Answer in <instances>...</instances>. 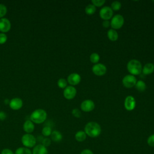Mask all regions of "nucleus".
<instances>
[{
    "label": "nucleus",
    "mask_w": 154,
    "mask_h": 154,
    "mask_svg": "<svg viewBox=\"0 0 154 154\" xmlns=\"http://www.w3.org/2000/svg\"><path fill=\"white\" fill-rule=\"evenodd\" d=\"M21 141L24 147L32 148L35 146L37 139L31 134H25L22 137Z\"/></svg>",
    "instance_id": "4"
},
{
    "label": "nucleus",
    "mask_w": 154,
    "mask_h": 154,
    "mask_svg": "<svg viewBox=\"0 0 154 154\" xmlns=\"http://www.w3.org/2000/svg\"><path fill=\"white\" fill-rule=\"evenodd\" d=\"M76 94V89L72 85L67 86L63 91L64 97L68 100L73 99Z\"/></svg>",
    "instance_id": "9"
},
{
    "label": "nucleus",
    "mask_w": 154,
    "mask_h": 154,
    "mask_svg": "<svg viewBox=\"0 0 154 154\" xmlns=\"http://www.w3.org/2000/svg\"><path fill=\"white\" fill-rule=\"evenodd\" d=\"M47 117V113L43 109H37L30 115V120L34 123L40 124L43 123Z\"/></svg>",
    "instance_id": "3"
},
{
    "label": "nucleus",
    "mask_w": 154,
    "mask_h": 154,
    "mask_svg": "<svg viewBox=\"0 0 154 154\" xmlns=\"http://www.w3.org/2000/svg\"><path fill=\"white\" fill-rule=\"evenodd\" d=\"M80 154H94V153H93V152H92V150H91L90 149H85L82 150L81 152V153H80Z\"/></svg>",
    "instance_id": "35"
},
{
    "label": "nucleus",
    "mask_w": 154,
    "mask_h": 154,
    "mask_svg": "<svg viewBox=\"0 0 154 154\" xmlns=\"http://www.w3.org/2000/svg\"><path fill=\"white\" fill-rule=\"evenodd\" d=\"M95 104L91 99H86L82 101L81 104V109L84 112H90L94 109Z\"/></svg>",
    "instance_id": "11"
},
{
    "label": "nucleus",
    "mask_w": 154,
    "mask_h": 154,
    "mask_svg": "<svg viewBox=\"0 0 154 154\" xmlns=\"http://www.w3.org/2000/svg\"><path fill=\"white\" fill-rule=\"evenodd\" d=\"M23 105V101L19 97L13 98L10 100L9 106L13 110H18L22 108Z\"/></svg>",
    "instance_id": "14"
},
{
    "label": "nucleus",
    "mask_w": 154,
    "mask_h": 154,
    "mask_svg": "<svg viewBox=\"0 0 154 154\" xmlns=\"http://www.w3.org/2000/svg\"><path fill=\"white\" fill-rule=\"evenodd\" d=\"M7 114L4 111H0V120H4L6 119Z\"/></svg>",
    "instance_id": "37"
},
{
    "label": "nucleus",
    "mask_w": 154,
    "mask_h": 154,
    "mask_svg": "<svg viewBox=\"0 0 154 154\" xmlns=\"http://www.w3.org/2000/svg\"><path fill=\"white\" fill-rule=\"evenodd\" d=\"M101 127L96 122H90L87 123L84 127V132L86 135L91 138H96L101 133Z\"/></svg>",
    "instance_id": "1"
},
{
    "label": "nucleus",
    "mask_w": 154,
    "mask_h": 154,
    "mask_svg": "<svg viewBox=\"0 0 154 154\" xmlns=\"http://www.w3.org/2000/svg\"><path fill=\"white\" fill-rule=\"evenodd\" d=\"M99 16L103 20H109L112 17L113 11L110 7L105 6L100 10Z\"/></svg>",
    "instance_id": "6"
},
{
    "label": "nucleus",
    "mask_w": 154,
    "mask_h": 154,
    "mask_svg": "<svg viewBox=\"0 0 154 154\" xmlns=\"http://www.w3.org/2000/svg\"><path fill=\"white\" fill-rule=\"evenodd\" d=\"M1 154H14V153L11 149L5 148V149H4L2 150Z\"/></svg>",
    "instance_id": "34"
},
{
    "label": "nucleus",
    "mask_w": 154,
    "mask_h": 154,
    "mask_svg": "<svg viewBox=\"0 0 154 154\" xmlns=\"http://www.w3.org/2000/svg\"><path fill=\"white\" fill-rule=\"evenodd\" d=\"M111 8L112 10V11H119L122 8V4L117 1H114L111 3Z\"/></svg>",
    "instance_id": "26"
},
{
    "label": "nucleus",
    "mask_w": 154,
    "mask_h": 154,
    "mask_svg": "<svg viewBox=\"0 0 154 154\" xmlns=\"http://www.w3.org/2000/svg\"><path fill=\"white\" fill-rule=\"evenodd\" d=\"M147 143L149 146L154 147V134L150 135L148 137L147 140Z\"/></svg>",
    "instance_id": "31"
},
{
    "label": "nucleus",
    "mask_w": 154,
    "mask_h": 154,
    "mask_svg": "<svg viewBox=\"0 0 154 154\" xmlns=\"http://www.w3.org/2000/svg\"><path fill=\"white\" fill-rule=\"evenodd\" d=\"M93 73L97 76H102L106 72V67L101 63H97L92 67Z\"/></svg>",
    "instance_id": "8"
},
{
    "label": "nucleus",
    "mask_w": 154,
    "mask_h": 154,
    "mask_svg": "<svg viewBox=\"0 0 154 154\" xmlns=\"http://www.w3.org/2000/svg\"><path fill=\"white\" fill-rule=\"evenodd\" d=\"M75 140L78 142H82L85 140L87 135L84 131H79L75 135Z\"/></svg>",
    "instance_id": "20"
},
{
    "label": "nucleus",
    "mask_w": 154,
    "mask_h": 154,
    "mask_svg": "<svg viewBox=\"0 0 154 154\" xmlns=\"http://www.w3.org/2000/svg\"><path fill=\"white\" fill-rule=\"evenodd\" d=\"M154 72V64L151 63H148L146 64L142 69V73L144 75H147L152 74Z\"/></svg>",
    "instance_id": "17"
},
{
    "label": "nucleus",
    "mask_w": 154,
    "mask_h": 154,
    "mask_svg": "<svg viewBox=\"0 0 154 154\" xmlns=\"http://www.w3.org/2000/svg\"><path fill=\"white\" fill-rule=\"evenodd\" d=\"M14 154H32V152L29 148L20 147L16 150Z\"/></svg>",
    "instance_id": "22"
},
{
    "label": "nucleus",
    "mask_w": 154,
    "mask_h": 154,
    "mask_svg": "<svg viewBox=\"0 0 154 154\" xmlns=\"http://www.w3.org/2000/svg\"><path fill=\"white\" fill-rule=\"evenodd\" d=\"M81 80V76L77 73H72L67 76V81L72 86L78 85Z\"/></svg>",
    "instance_id": "12"
},
{
    "label": "nucleus",
    "mask_w": 154,
    "mask_h": 154,
    "mask_svg": "<svg viewBox=\"0 0 154 154\" xmlns=\"http://www.w3.org/2000/svg\"><path fill=\"white\" fill-rule=\"evenodd\" d=\"M124 17L122 15L118 14H116L111 18V20L110 22L111 26L113 29H119L122 27L124 24Z\"/></svg>",
    "instance_id": "5"
},
{
    "label": "nucleus",
    "mask_w": 154,
    "mask_h": 154,
    "mask_svg": "<svg viewBox=\"0 0 154 154\" xmlns=\"http://www.w3.org/2000/svg\"><path fill=\"white\" fill-rule=\"evenodd\" d=\"M10 28L11 22L7 18L2 17L0 19V31L1 32H7L10 29Z\"/></svg>",
    "instance_id": "13"
},
{
    "label": "nucleus",
    "mask_w": 154,
    "mask_h": 154,
    "mask_svg": "<svg viewBox=\"0 0 154 154\" xmlns=\"http://www.w3.org/2000/svg\"><path fill=\"white\" fill-rule=\"evenodd\" d=\"M137 81L135 76L130 74L127 75L123 77L122 79V84L126 88H131L135 85Z\"/></svg>",
    "instance_id": "7"
},
{
    "label": "nucleus",
    "mask_w": 154,
    "mask_h": 154,
    "mask_svg": "<svg viewBox=\"0 0 154 154\" xmlns=\"http://www.w3.org/2000/svg\"><path fill=\"white\" fill-rule=\"evenodd\" d=\"M72 115L76 118H79L81 116V111L78 108H74L72 111Z\"/></svg>",
    "instance_id": "32"
},
{
    "label": "nucleus",
    "mask_w": 154,
    "mask_h": 154,
    "mask_svg": "<svg viewBox=\"0 0 154 154\" xmlns=\"http://www.w3.org/2000/svg\"><path fill=\"white\" fill-rule=\"evenodd\" d=\"M102 26L105 28H108L109 26H111L109 20H103L102 22Z\"/></svg>",
    "instance_id": "36"
},
{
    "label": "nucleus",
    "mask_w": 154,
    "mask_h": 154,
    "mask_svg": "<svg viewBox=\"0 0 154 154\" xmlns=\"http://www.w3.org/2000/svg\"><path fill=\"white\" fill-rule=\"evenodd\" d=\"M124 106L127 111H132L136 106V101L132 96H128L124 102Z\"/></svg>",
    "instance_id": "10"
},
{
    "label": "nucleus",
    "mask_w": 154,
    "mask_h": 154,
    "mask_svg": "<svg viewBox=\"0 0 154 154\" xmlns=\"http://www.w3.org/2000/svg\"><path fill=\"white\" fill-rule=\"evenodd\" d=\"M41 144L46 147H49L51 144V140L50 138H49L48 137H45L42 139Z\"/></svg>",
    "instance_id": "30"
},
{
    "label": "nucleus",
    "mask_w": 154,
    "mask_h": 154,
    "mask_svg": "<svg viewBox=\"0 0 154 154\" xmlns=\"http://www.w3.org/2000/svg\"><path fill=\"white\" fill-rule=\"evenodd\" d=\"M135 87L136 89L140 92H143V91H145V90L146 89V84L142 80H139V81H137Z\"/></svg>",
    "instance_id": "21"
},
{
    "label": "nucleus",
    "mask_w": 154,
    "mask_h": 154,
    "mask_svg": "<svg viewBox=\"0 0 154 154\" xmlns=\"http://www.w3.org/2000/svg\"><path fill=\"white\" fill-rule=\"evenodd\" d=\"M7 40V36L5 33L0 32V44H4Z\"/></svg>",
    "instance_id": "33"
},
{
    "label": "nucleus",
    "mask_w": 154,
    "mask_h": 154,
    "mask_svg": "<svg viewBox=\"0 0 154 154\" xmlns=\"http://www.w3.org/2000/svg\"><path fill=\"white\" fill-rule=\"evenodd\" d=\"M32 154H48V151L47 147L42 144H39L34 147Z\"/></svg>",
    "instance_id": "16"
},
{
    "label": "nucleus",
    "mask_w": 154,
    "mask_h": 154,
    "mask_svg": "<svg viewBox=\"0 0 154 154\" xmlns=\"http://www.w3.org/2000/svg\"><path fill=\"white\" fill-rule=\"evenodd\" d=\"M52 131L51 128L49 126H45L43 128L42 130V134L43 136L48 137L49 136H51V133H52Z\"/></svg>",
    "instance_id": "24"
},
{
    "label": "nucleus",
    "mask_w": 154,
    "mask_h": 154,
    "mask_svg": "<svg viewBox=\"0 0 154 154\" xmlns=\"http://www.w3.org/2000/svg\"><path fill=\"white\" fill-rule=\"evenodd\" d=\"M107 37L109 40L112 42H115L118 39L119 34L116 30L113 29H109L107 31Z\"/></svg>",
    "instance_id": "19"
},
{
    "label": "nucleus",
    "mask_w": 154,
    "mask_h": 154,
    "mask_svg": "<svg viewBox=\"0 0 154 154\" xmlns=\"http://www.w3.org/2000/svg\"><path fill=\"white\" fill-rule=\"evenodd\" d=\"M100 60V56L97 53H92L90 56V60L93 64H97Z\"/></svg>",
    "instance_id": "25"
},
{
    "label": "nucleus",
    "mask_w": 154,
    "mask_h": 154,
    "mask_svg": "<svg viewBox=\"0 0 154 154\" xmlns=\"http://www.w3.org/2000/svg\"><path fill=\"white\" fill-rule=\"evenodd\" d=\"M7 9L5 5L0 4V19L2 18L7 13Z\"/></svg>",
    "instance_id": "28"
},
{
    "label": "nucleus",
    "mask_w": 154,
    "mask_h": 154,
    "mask_svg": "<svg viewBox=\"0 0 154 154\" xmlns=\"http://www.w3.org/2000/svg\"><path fill=\"white\" fill-rule=\"evenodd\" d=\"M96 11V7L93 5L92 4H88L86 6L85 8V12L88 15H92Z\"/></svg>",
    "instance_id": "23"
},
{
    "label": "nucleus",
    "mask_w": 154,
    "mask_h": 154,
    "mask_svg": "<svg viewBox=\"0 0 154 154\" xmlns=\"http://www.w3.org/2000/svg\"><path fill=\"white\" fill-rule=\"evenodd\" d=\"M91 3L96 7H99L102 6L105 3V0H92Z\"/></svg>",
    "instance_id": "29"
},
{
    "label": "nucleus",
    "mask_w": 154,
    "mask_h": 154,
    "mask_svg": "<svg viewBox=\"0 0 154 154\" xmlns=\"http://www.w3.org/2000/svg\"><path fill=\"white\" fill-rule=\"evenodd\" d=\"M34 128H35L34 124L30 120H26L23 125V129L26 132V134L32 133L34 131Z\"/></svg>",
    "instance_id": "15"
},
{
    "label": "nucleus",
    "mask_w": 154,
    "mask_h": 154,
    "mask_svg": "<svg viewBox=\"0 0 154 154\" xmlns=\"http://www.w3.org/2000/svg\"><path fill=\"white\" fill-rule=\"evenodd\" d=\"M142 64L137 60H131L127 64V70L132 75H140L142 72Z\"/></svg>",
    "instance_id": "2"
},
{
    "label": "nucleus",
    "mask_w": 154,
    "mask_h": 154,
    "mask_svg": "<svg viewBox=\"0 0 154 154\" xmlns=\"http://www.w3.org/2000/svg\"><path fill=\"white\" fill-rule=\"evenodd\" d=\"M58 86L61 88H65L67 86V81L64 78H60L57 81Z\"/></svg>",
    "instance_id": "27"
},
{
    "label": "nucleus",
    "mask_w": 154,
    "mask_h": 154,
    "mask_svg": "<svg viewBox=\"0 0 154 154\" xmlns=\"http://www.w3.org/2000/svg\"><path fill=\"white\" fill-rule=\"evenodd\" d=\"M63 139V135L61 133L57 130H54L52 132L51 135V140L55 143H59Z\"/></svg>",
    "instance_id": "18"
}]
</instances>
